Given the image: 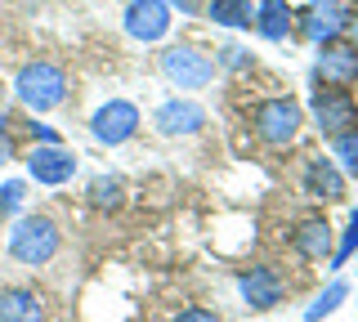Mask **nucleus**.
Listing matches in <instances>:
<instances>
[{
	"mask_svg": "<svg viewBox=\"0 0 358 322\" xmlns=\"http://www.w3.org/2000/svg\"><path fill=\"white\" fill-rule=\"evenodd\" d=\"M305 193L318 197V202H345V175L331 157H309L305 161Z\"/></svg>",
	"mask_w": 358,
	"mask_h": 322,
	"instance_id": "ddd939ff",
	"label": "nucleus"
},
{
	"mask_svg": "<svg viewBox=\"0 0 358 322\" xmlns=\"http://www.w3.org/2000/svg\"><path fill=\"white\" fill-rule=\"evenodd\" d=\"M220 63H224V68H246L251 59H246L242 45H224V50H220ZM220 63H215V68H220Z\"/></svg>",
	"mask_w": 358,
	"mask_h": 322,
	"instance_id": "5701e85b",
	"label": "nucleus"
},
{
	"mask_svg": "<svg viewBox=\"0 0 358 322\" xmlns=\"http://www.w3.org/2000/svg\"><path fill=\"white\" fill-rule=\"evenodd\" d=\"M238 291H242V300L251 309H273V305H282V295H287V282H282V273L278 269H268V264H255V269H246L242 277H238Z\"/></svg>",
	"mask_w": 358,
	"mask_h": 322,
	"instance_id": "9b49d317",
	"label": "nucleus"
},
{
	"mask_svg": "<svg viewBox=\"0 0 358 322\" xmlns=\"http://www.w3.org/2000/svg\"><path fill=\"white\" fill-rule=\"evenodd\" d=\"M31 139H41V143H59V135H54L50 126H41V121H31Z\"/></svg>",
	"mask_w": 358,
	"mask_h": 322,
	"instance_id": "a878e982",
	"label": "nucleus"
},
{
	"mask_svg": "<svg viewBox=\"0 0 358 322\" xmlns=\"http://www.w3.org/2000/svg\"><path fill=\"white\" fill-rule=\"evenodd\" d=\"M0 322H45V300L31 286H5L0 291Z\"/></svg>",
	"mask_w": 358,
	"mask_h": 322,
	"instance_id": "2eb2a0df",
	"label": "nucleus"
},
{
	"mask_svg": "<svg viewBox=\"0 0 358 322\" xmlns=\"http://www.w3.org/2000/svg\"><path fill=\"white\" fill-rule=\"evenodd\" d=\"M22 202H27V184H18V180L0 184V215H18Z\"/></svg>",
	"mask_w": 358,
	"mask_h": 322,
	"instance_id": "4be33fe9",
	"label": "nucleus"
},
{
	"mask_svg": "<svg viewBox=\"0 0 358 322\" xmlns=\"http://www.w3.org/2000/svg\"><path fill=\"white\" fill-rule=\"evenodd\" d=\"M309 5H322V0H309Z\"/></svg>",
	"mask_w": 358,
	"mask_h": 322,
	"instance_id": "c756f323",
	"label": "nucleus"
},
{
	"mask_svg": "<svg viewBox=\"0 0 358 322\" xmlns=\"http://www.w3.org/2000/svg\"><path fill=\"white\" fill-rule=\"evenodd\" d=\"M157 68L171 85L179 90H206L210 81H215V59L210 54H201L197 45H171L157 54Z\"/></svg>",
	"mask_w": 358,
	"mask_h": 322,
	"instance_id": "7ed1b4c3",
	"label": "nucleus"
},
{
	"mask_svg": "<svg viewBox=\"0 0 358 322\" xmlns=\"http://www.w3.org/2000/svg\"><path fill=\"white\" fill-rule=\"evenodd\" d=\"M171 5V14L179 9V14H201V0H166Z\"/></svg>",
	"mask_w": 358,
	"mask_h": 322,
	"instance_id": "393cba45",
	"label": "nucleus"
},
{
	"mask_svg": "<svg viewBox=\"0 0 358 322\" xmlns=\"http://www.w3.org/2000/svg\"><path fill=\"white\" fill-rule=\"evenodd\" d=\"M59 247H63V233L50 215H18L14 224H9V255H14L18 264H27V269L50 264L54 255H59Z\"/></svg>",
	"mask_w": 358,
	"mask_h": 322,
	"instance_id": "f03ea898",
	"label": "nucleus"
},
{
	"mask_svg": "<svg viewBox=\"0 0 358 322\" xmlns=\"http://www.w3.org/2000/svg\"><path fill=\"white\" fill-rule=\"evenodd\" d=\"M152 126H157V135H166V139L197 135V130L206 126V112H201V103H193V98H166L152 112Z\"/></svg>",
	"mask_w": 358,
	"mask_h": 322,
	"instance_id": "f8f14e48",
	"label": "nucleus"
},
{
	"mask_svg": "<svg viewBox=\"0 0 358 322\" xmlns=\"http://www.w3.org/2000/svg\"><path fill=\"white\" fill-rule=\"evenodd\" d=\"M331 152H336L341 175H358V126L345 130V135H336V139H331Z\"/></svg>",
	"mask_w": 358,
	"mask_h": 322,
	"instance_id": "aec40b11",
	"label": "nucleus"
},
{
	"mask_svg": "<svg viewBox=\"0 0 358 322\" xmlns=\"http://www.w3.org/2000/svg\"><path fill=\"white\" fill-rule=\"evenodd\" d=\"M318 81L341 85V90L358 85V45L354 41H327V45H318Z\"/></svg>",
	"mask_w": 358,
	"mask_h": 322,
	"instance_id": "1a4fd4ad",
	"label": "nucleus"
},
{
	"mask_svg": "<svg viewBox=\"0 0 358 322\" xmlns=\"http://www.w3.org/2000/svg\"><path fill=\"white\" fill-rule=\"evenodd\" d=\"M201 9H206L210 23L233 27V31H242V27H251V23H255V5H251V0H206Z\"/></svg>",
	"mask_w": 358,
	"mask_h": 322,
	"instance_id": "f3484780",
	"label": "nucleus"
},
{
	"mask_svg": "<svg viewBox=\"0 0 358 322\" xmlns=\"http://www.w3.org/2000/svg\"><path fill=\"white\" fill-rule=\"evenodd\" d=\"M5 161H14V139L0 130V166H5Z\"/></svg>",
	"mask_w": 358,
	"mask_h": 322,
	"instance_id": "bb28decb",
	"label": "nucleus"
},
{
	"mask_svg": "<svg viewBox=\"0 0 358 322\" xmlns=\"http://www.w3.org/2000/svg\"><path fill=\"white\" fill-rule=\"evenodd\" d=\"M300 126H305V108L287 94L264 98V103L255 108V135H260L268 148H291L296 135H300Z\"/></svg>",
	"mask_w": 358,
	"mask_h": 322,
	"instance_id": "20e7f679",
	"label": "nucleus"
},
{
	"mask_svg": "<svg viewBox=\"0 0 358 322\" xmlns=\"http://www.w3.org/2000/svg\"><path fill=\"white\" fill-rule=\"evenodd\" d=\"M309 117H313V126L322 130V139H336V135H345V130L358 126V103L341 85H318V90L309 94Z\"/></svg>",
	"mask_w": 358,
	"mask_h": 322,
	"instance_id": "39448f33",
	"label": "nucleus"
},
{
	"mask_svg": "<svg viewBox=\"0 0 358 322\" xmlns=\"http://www.w3.org/2000/svg\"><path fill=\"white\" fill-rule=\"evenodd\" d=\"M291 247H296V255H300V260H309V264L327 260V255H331V224L322 215L300 219L296 233H291Z\"/></svg>",
	"mask_w": 358,
	"mask_h": 322,
	"instance_id": "4468645a",
	"label": "nucleus"
},
{
	"mask_svg": "<svg viewBox=\"0 0 358 322\" xmlns=\"http://www.w3.org/2000/svg\"><path fill=\"white\" fill-rule=\"evenodd\" d=\"M139 126H143V117H139V108H134L130 98H108V103L90 117V135H94L99 143H108V148L134 139V130H139Z\"/></svg>",
	"mask_w": 358,
	"mask_h": 322,
	"instance_id": "423d86ee",
	"label": "nucleus"
},
{
	"mask_svg": "<svg viewBox=\"0 0 358 322\" xmlns=\"http://www.w3.org/2000/svg\"><path fill=\"white\" fill-rule=\"evenodd\" d=\"M90 206H99V210H117L121 206V180H112V175H99V180H90Z\"/></svg>",
	"mask_w": 358,
	"mask_h": 322,
	"instance_id": "6ab92c4d",
	"label": "nucleus"
},
{
	"mask_svg": "<svg viewBox=\"0 0 358 322\" xmlns=\"http://www.w3.org/2000/svg\"><path fill=\"white\" fill-rule=\"evenodd\" d=\"M358 255V210H350V219H345V233H341V247L331 251V269H345Z\"/></svg>",
	"mask_w": 358,
	"mask_h": 322,
	"instance_id": "412c9836",
	"label": "nucleus"
},
{
	"mask_svg": "<svg viewBox=\"0 0 358 322\" xmlns=\"http://www.w3.org/2000/svg\"><path fill=\"white\" fill-rule=\"evenodd\" d=\"M345 295H350V286H345L341 277H336V282L327 286V291H322V295H318V300H313V305L305 309V322H322V318H331L336 309L345 305Z\"/></svg>",
	"mask_w": 358,
	"mask_h": 322,
	"instance_id": "a211bd4d",
	"label": "nucleus"
},
{
	"mask_svg": "<svg viewBox=\"0 0 358 322\" xmlns=\"http://www.w3.org/2000/svg\"><path fill=\"white\" fill-rule=\"evenodd\" d=\"M14 98L27 112H54V108L67 98V72L50 59H36V63H22L18 76H14Z\"/></svg>",
	"mask_w": 358,
	"mask_h": 322,
	"instance_id": "f257e3e1",
	"label": "nucleus"
},
{
	"mask_svg": "<svg viewBox=\"0 0 358 322\" xmlns=\"http://www.w3.org/2000/svg\"><path fill=\"white\" fill-rule=\"evenodd\" d=\"M350 9L341 0H322V5H309V14L300 18V36L313 41V45H327V41H341L350 31Z\"/></svg>",
	"mask_w": 358,
	"mask_h": 322,
	"instance_id": "9d476101",
	"label": "nucleus"
},
{
	"mask_svg": "<svg viewBox=\"0 0 358 322\" xmlns=\"http://www.w3.org/2000/svg\"><path fill=\"white\" fill-rule=\"evenodd\" d=\"M175 322H220V318L210 314V309H201V305H193V309H184V314H179Z\"/></svg>",
	"mask_w": 358,
	"mask_h": 322,
	"instance_id": "b1692460",
	"label": "nucleus"
},
{
	"mask_svg": "<svg viewBox=\"0 0 358 322\" xmlns=\"http://www.w3.org/2000/svg\"><path fill=\"white\" fill-rule=\"evenodd\" d=\"M0 130H5V108H0Z\"/></svg>",
	"mask_w": 358,
	"mask_h": 322,
	"instance_id": "c85d7f7f",
	"label": "nucleus"
},
{
	"mask_svg": "<svg viewBox=\"0 0 358 322\" xmlns=\"http://www.w3.org/2000/svg\"><path fill=\"white\" fill-rule=\"evenodd\" d=\"M121 27H126L130 41L152 45V41H162L166 31H171V5H166V0H130Z\"/></svg>",
	"mask_w": 358,
	"mask_h": 322,
	"instance_id": "0eeeda50",
	"label": "nucleus"
},
{
	"mask_svg": "<svg viewBox=\"0 0 358 322\" xmlns=\"http://www.w3.org/2000/svg\"><path fill=\"white\" fill-rule=\"evenodd\" d=\"M350 31H354V45H358V18H350Z\"/></svg>",
	"mask_w": 358,
	"mask_h": 322,
	"instance_id": "cd10ccee",
	"label": "nucleus"
},
{
	"mask_svg": "<svg viewBox=\"0 0 358 322\" xmlns=\"http://www.w3.org/2000/svg\"><path fill=\"white\" fill-rule=\"evenodd\" d=\"M27 175L45 188H63L76 175V157L63 143H36V148L27 152Z\"/></svg>",
	"mask_w": 358,
	"mask_h": 322,
	"instance_id": "6e6552de",
	"label": "nucleus"
},
{
	"mask_svg": "<svg viewBox=\"0 0 358 322\" xmlns=\"http://www.w3.org/2000/svg\"><path fill=\"white\" fill-rule=\"evenodd\" d=\"M291 5L287 0H260V5H255V31H260L264 41H287L291 36Z\"/></svg>",
	"mask_w": 358,
	"mask_h": 322,
	"instance_id": "dca6fc26",
	"label": "nucleus"
},
{
	"mask_svg": "<svg viewBox=\"0 0 358 322\" xmlns=\"http://www.w3.org/2000/svg\"><path fill=\"white\" fill-rule=\"evenodd\" d=\"M0 94H5V81H0Z\"/></svg>",
	"mask_w": 358,
	"mask_h": 322,
	"instance_id": "7c9ffc66",
	"label": "nucleus"
}]
</instances>
